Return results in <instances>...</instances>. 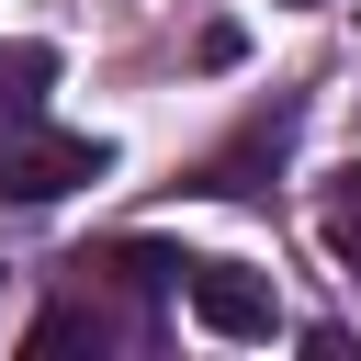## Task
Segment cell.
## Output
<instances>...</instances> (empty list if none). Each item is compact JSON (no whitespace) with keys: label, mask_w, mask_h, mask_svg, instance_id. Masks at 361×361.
<instances>
[{"label":"cell","mask_w":361,"mask_h":361,"mask_svg":"<svg viewBox=\"0 0 361 361\" xmlns=\"http://www.w3.org/2000/svg\"><path fill=\"white\" fill-rule=\"evenodd\" d=\"M45 90H56V45L11 34V45H0V135H23V124L45 113Z\"/></svg>","instance_id":"3957f363"},{"label":"cell","mask_w":361,"mask_h":361,"mask_svg":"<svg viewBox=\"0 0 361 361\" xmlns=\"http://www.w3.org/2000/svg\"><path fill=\"white\" fill-rule=\"evenodd\" d=\"M113 169V147L102 135H68V124H23V135H0V203H56V192H79V180H102Z\"/></svg>","instance_id":"6da1fadb"},{"label":"cell","mask_w":361,"mask_h":361,"mask_svg":"<svg viewBox=\"0 0 361 361\" xmlns=\"http://www.w3.org/2000/svg\"><path fill=\"white\" fill-rule=\"evenodd\" d=\"M316 237H327V259H338V271H361V158L327 180V203H316Z\"/></svg>","instance_id":"277c9868"},{"label":"cell","mask_w":361,"mask_h":361,"mask_svg":"<svg viewBox=\"0 0 361 361\" xmlns=\"http://www.w3.org/2000/svg\"><path fill=\"white\" fill-rule=\"evenodd\" d=\"M180 293H192V316H203L214 338H271V327H282L271 271H248V259H192V271H180Z\"/></svg>","instance_id":"7a4b0ae2"}]
</instances>
